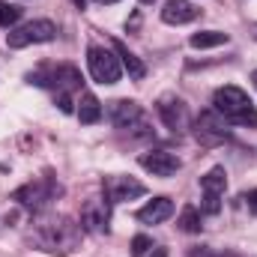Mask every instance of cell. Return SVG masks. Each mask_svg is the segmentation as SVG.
<instances>
[{
    "label": "cell",
    "instance_id": "1",
    "mask_svg": "<svg viewBox=\"0 0 257 257\" xmlns=\"http://www.w3.org/2000/svg\"><path fill=\"white\" fill-rule=\"evenodd\" d=\"M30 81L39 87H48L60 105L63 114H72V93L81 90V72L69 63H45L30 72Z\"/></svg>",
    "mask_w": 257,
    "mask_h": 257
},
{
    "label": "cell",
    "instance_id": "2",
    "mask_svg": "<svg viewBox=\"0 0 257 257\" xmlns=\"http://www.w3.org/2000/svg\"><path fill=\"white\" fill-rule=\"evenodd\" d=\"M212 105H215V114L227 123H236V126H257V111L254 102L248 99L245 90L227 84V87H218L215 96H212Z\"/></svg>",
    "mask_w": 257,
    "mask_h": 257
},
{
    "label": "cell",
    "instance_id": "3",
    "mask_svg": "<svg viewBox=\"0 0 257 257\" xmlns=\"http://www.w3.org/2000/svg\"><path fill=\"white\" fill-rule=\"evenodd\" d=\"M81 239V227L69 218H48L42 227H39V242L48 248V251H72Z\"/></svg>",
    "mask_w": 257,
    "mask_h": 257
},
{
    "label": "cell",
    "instance_id": "4",
    "mask_svg": "<svg viewBox=\"0 0 257 257\" xmlns=\"http://www.w3.org/2000/svg\"><path fill=\"white\" fill-rule=\"evenodd\" d=\"M87 66L96 84H117L123 75V63L114 51H108L105 45H90L87 48Z\"/></svg>",
    "mask_w": 257,
    "mask_h": 257
},
{
    "label": "cell",
    "instance_id": "5",
    "mask_svg": "<svg viewBox=\"0 0 257 257\" xmlns=\"http://www.w3.org/2000/svg\"><path fill=\"white\" fill-rule=\"evenodd\" d=\"M57 36V24L54 21H27L21 27H12L6 33V45L9 48H27V45H39V42H51Z\"/></svg>",
    "mask_w": 257,
    "mask_h": 257
},
{
    "label": "cell",
    "instance_id": "6",
    "mask_svg": "<svg viewBox=\"0 0 257 257\" xmlns=\"http://www.w3.org/2000/svg\"><path fill=\"white\" fill-rule=\"evenodd\" d=\"M60 194V186L54 183V177H42V180H33V183H27V186H21L18 192L12 194L21 206H27V209H33V212H42L54 197Z\"/></svg>",
    "mask_w": 257,
    "mask_h": 257
},
{
    "label": "cell",
    "instance_id": "7",
    "mask_svg": "<svg viewBox=\"0 0 257 257\" xmlns=\"http://www.w3.org/2000/svg\"><path fill=\"white\" fill-rule=\"evenodd\" d=\"M108 117H111L114 126L123 128V132L150 135V128H147V114H144V108H141L138 102H128V99H117V102H111Z\"/></svg>",
    "mask_w": 257,
    "mask_h": 257
},
{
    "label": "cell",
    "instance_id": "8",
    "mask_svg": "<svg viewBox=\"0 0 257 257\" xmlns=\"http://www.w3.org/2000/svg\"><path fill=\"white\" fill-rule=\"evenodd\" d=\"M224 189H227V174L224 168H212L206 177H200V209L206 215H218L221 212V197H224Z\"/></svg>",
    "mask_w": 257,
    "mask_h": 257
},
{
    "label": "cell",
    "instance_id": "9",
    "mask_svg": "<svg viewBox=\"0 0 257 257\" xmlns=\"http://www.w3.org/2000/svg\"><path fill=\"white\" fill-rule=\"evenodd\" d=\"M81 224L93 233H108L111 224V200L108 197H87L81 206Z\"/></svg>",
    "mask_w": 257,
    "mask_h": 257
},
{
    "label": "cell",
    "instance_id": "10",
    "mask_svg": "<svg viewBox=\"0 0 257 257\" xmlns=\"http://www.w3.org/2000/svg\"><path fill=\"white\" fill-rule=\"evenodd\" d=\"M156 111H159L162 123L171 128V132H183V128L189 126V108H186V102H183L180 96H174V93H165V96L159 99Z\"/></svg>",
    "mask_w": 257,
    "mask_h": 257
},
{
    "label": "cell",
    "instance_id": "11",
    "mask_svg": "<svg viewBox=\"0 0 257 257\" xmlns=\"http://www.w3.org/2000/svg\"><path fill=\"white\" fill-rule=\"evenodd\" d=\"M141 168L144 171H150L153 177H174L180 168H183V162L174 156V153H168V150H147V153H141Z\"/></svg>",
    "mask_w": 257,
    "mask_h": 257
},
{
    "label": "cell",
    "instance_id": "12",
    "mask_svg": "<svg viewBox=\"0 0 257 257\" xmlns=\"http://www.w3.org/2000/svg\"><path fill=\"white\" fill-rule=\"evenodd\" d=\"M194 138H197L203 147H215V144H224V141H227V126L218 120V114H215V111H203V114L197 117Z\"/></svg>",
    "mask_w": 257,
    "mask_h": 257
},
{
    "label": "cell",
    "instance_id": "13",
    "mask_svg": "<svg viewBox=\"0 0 257 257\" xmlns=\"http://www.w3.org/2000/svg\"><path fill=\"white\" fill-rule=\"evenodd\" d=\"M144 192H147L144 183H138V180H132V177H108V180H105V197H108L111 203L135 200V197H141Z\"/></svg>",
    "mask_w": 257,
    "mask_h": 257
},
{
    "label": "cell",
    "instance_id": "14",
    "mask_svg": "<svg viewBox=\"0 0 257 257\" xmlns=\"http://www.w3.org/2000/svg\"><path fill=\"white\" fill-rule=\"evenodd\" d=\"M200 15V9L194 6L192 0H168L162 6V21L165 24H192L194 18Z\"/></svg>",
    "mask_w": 257,
    "mask_h": 257
},
{
    "label": "cell",
    "instance_id": "15",
    "mask_svg": "<svg viewBox=\"0 0 257 257\" xmlns=\"http://www.w3.org/2000/svg\"><path fill=\"white\" fill-rule=\"evenodd\" d=\"M174 215V200L171 197H153L144 209H138V221L144 224H162Z\"/></svg>",
    "mask_w": 257,
    "mask_h": 257
},
{
    "label": "cell",
    "instance_id": "16",
    "mask_svg": "<svg viewBox=\"0 0 257 257\" xmlns=\"http://www.w3.org/2000/svg\"><path fill=\"white\" fill-rule=\"evenodd\" d=\"M78 120L84 126H93L102 120V102L93 96V93H81V102H78Z\"/></svg>",
    "mask_w": 257,
    "mask_h": 257
},
{
    "label": "cell",
    "instance_id": "17",
    "mask_svg": "<svg viewBox=\"0 0 257 257\" xmlns=\"http://www.w3.org/2000/svg\"><path fill=\"white\" fill-rule=\"evenodd\" d=\"M114 51H117V54L123 57V66H126L128 78H135V81H141V78L147 75V66L141 63V60H138V57H135V54L128 51V48L123 45V42H114Z\"/></svg>",
    "mask_w": 257,
    "mask_h": 257
},
{
    "label": "cell",
    "instance_id": "18",
    "mask_svg": "<svg viewBox=\"0 0 257 257\" xmlns=\"http://www.w3.org/2000/svg\"><path fill=\"white\" fill-rule=\"evenodd\" d=\"M218 45H227V33L221 30H203L192 36V48H218Z\"/></svg>",
    "mask_w": 257,
    "mask_h": 257
},
{
    "label": "cell",
    "instance_id": "19",
    "mask_svg": "<svg viewBox=\"0 0 257 257\" xmlns=\"http://www.w3.org/2000/svg\"><path fill=\"white\" fill-rule=\"evenodd\" d=\"M180 227H183L186 233H200V212H197L194 206H186V209H183V215H180Z\"/></svg>",
    "mask_w": 257,
    "mask_h": 257
},
{
    "label": "cell",
    "instance_id": "20",
    "mask_svg": "<svg viewBox=\"0 0 257 257\" xmlns=\"http://www.w3.org/2000/svg\"><path fill=\"white\" fill-rule=\"evenodd\" d=\"M21 18V6L15 3H0V27H15Z\"/></svg>",
    "mask_w": 257,
    "mask_h": 257
},
{
    "label": "cell",
    "instance_id": "21",
    "mask_svg": "<svg viewBox=\"0 0 257 257\" xmlns=\"http://www.w3.org/2000/svg\"><path fill=\"white\" fill-rule=\"evenodd\" d=\"M150 248H153V242H150L147 236H135V239H132V257H144Z\"/></svg>",
    "mask_w": 257,
    "mask_h": 257
},
{
    "label": "cell",
    "instance_id": "22",
    "mask_svg": "<svg viewBox=\"0 0 257 257\" xmlns=\"http://www.w3.org/2000/svg\"><path fill=\"white\" fill-rule=\"evenodd\" d=\"M239 200H242V206H248V209H257V192H248V194H242Z\"/></svg>",
    "mask_w": 257,
    "mask_h": 257
},
{
    "label": "cell",
    "instance_id": "23",
    "mask_svg": "<svg viewBox=\"0 0 257 257\" xmlns=\"http://www.w3.org/2000/svg\"><path fill=\"white\" fill-rule=\"evenodd\" d=\"M150 257H168V251L165 248H156V254H150Z\"/></svg>",
    "mask_w": 257,
    "mask_h": 257
},
{
    "label": "cell",
    "instance_id": "24",
    "mask_svg": "<svg viewBox=\"0 0 257 257\" xmlns=\"http://www.w3.org/2000/svg\"><path fill=\"white\" fill-rule=\"evenodd\" d=\"M93 3H102V6H108V3H117V0H93Z\"/></svg>",
    "mask_w": 257,
    "mask_h": 257
},
{
    "label": "cell",
    "instance_id": "25",
    "mask_svg": "<svg viewBox=\"0 0 257 257\" xmlns=\"http://www.w3.org/2000/svg\"><path fill=\"white\" fill-rule=\"evenodd\" d=\"M72 3H75V6H81V9H84V0H72Z\"/></svg>",
    "mask_w": 257,
    "mask_h": 257
},
{
    "label": "cell",
    "instance_id": "26",
    "mask_svg": "<svg viewBox=\"0 0 257 257\" xmlns=\"http://www.w3.org/2000/svg\"><path fill=\"white\" fill-rule=\"evenodd\" d=\"M251 81H254V87H257V69H254V75H251Z\"/></svg>",
    "mask_w": 257,
    "mask_h": 257
},
{
    "label": "cell",
    "instance_id": "27",
    "mask_svg": "<svg viewBox=\"0 0 257 257\" xmlns=\"http://www.w3.org/2000/svg\"><path fill=\"white\" fill-rule=\"evenodd\" d=\"M141 3H153V0H141Z\"/></svg>",
    "mask_w": 257,
    "mask_h": 257
}]
</instances>
